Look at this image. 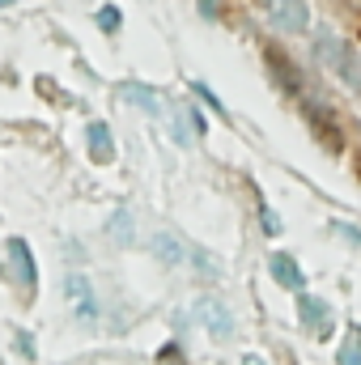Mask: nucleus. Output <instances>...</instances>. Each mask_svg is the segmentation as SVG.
<instances>
[{"instance_id": "obj_3", "label": "nucleus", "mask_w": 361, "mask_h": 365, "mask_svg": "<svg viewBox=\"0 0 361 365\" xmlns=\"http://www.w3.org/2000/svg\"><path fill=\"white\" fill-rule=\"evenodd\" d=\"M264 17L280 34H306L310 30V4L306 0H264Z\"/></svg>"}, {"instance_id": "obj_24", "label": "nucleus", "mask_w": 361, "mask_h": 365, "mask_svg": "<svg viewBox=\"0 0 361 365\" xmlns=\"http://www.w3.org/2000/svg\"><path fill=\"white\" fill-rule=\"evenodd\" d=\"M349 4H353V9H357V13H361V0H349Z\"/></svg>"}, {"instance_id": "obj_23", "label": "nucleus", "mask_w": 361, "mask_h": 365, "mask_svg": "<svg viewBox=\"0 0 361 365\" xmlns=\"http://www.w3.org/2000/svg\"><path fill=\"white\" fill-rule=\"evenodd\" d=\"M200 13H204L208 21H217V13H221V9H217V0H200Z\"/></svg>"}, {"instance_id": "obj_10", "label": "nucleus", "mask_w": 361, "mask_h": 365, "mask_svg": "<svg viewBox=\"0 0 361 365\" xmlns=\"http://www.w3.org/2000/svg\"><path fill=\"white\" fill-rule=\"evenodd\" d=\"M115 93H119L123 102H132L136 110L153 115V119H158V115H166V110H162V98H158V90H149V86H141V81H123Z\"/></svg>"}, {"instance_id": "obj_7", "label": "nucleus", "mask_w": 361, "mask_h": 365, "mask_svg": "<svg viewBox=\"0 0 361 365\" xmlns=\"http://www.w3.org/2000/svg\"><path fill=\"white\" fill-rule=\"evenodd\" d=\"M86 153H90L93 166H111L115 162V136L102 119H90L86 123Z\"/></svg>"}, {"instance_id": "obj_8", "label": "nucleus", "mask_w": 361, "mask_h": 365, "mask_svg": "<svg viewBox=\"0 0 361 365\" xmlns=\"http://www.w3.org/2000/svg\"><path fill=\"white\" fill-rule=\"evenodd\" d=\"M298 314H302V323H306L315 336H327V331H332V306H327L323 297L302 293V297H298Z\"/></svg>"}, {"instance_id": "obj_16", "label": "nucleus", "mask_w": 361, "mask_h": 365, "mask_svg": "<svg viewBox=\"0 0 361 365\" xmlns=\"http://www.w3.org/2000/svg\"><path fill=\"white\" fill-rule=\"evenodd\" d=\"M93 21H98V30H102V34H115V30H119V21H123V13H119V4H102V9L93 13Z\"/></svg>"}, {"instance_id": "obj_22", "label": "nucleus", "mask_w": 361, "mask_h": 365, "mask_svg": "<svg viewBox=\"0 0 361 365\" xmlns=\"http://www.w3.org/2000/svg\"><path fill=\"white\" fill-rule=\"evenodd\" d=\"M17 353H21V357H34V336L21 331V336H17Z\"/></svg>"}, {"instance_id": "obj_9", "label": "nucleus", "mask_w": 361, "mask_h": 365, "mask_svg": "<svg viewBox=\"0 0 361 365\" xmlns=\"http://www.w3.org/2000/svg\"><path fill=\"white\" fill-rule=\"evenodd\" d=\"M268 268H272V280H276L280 289H293V293H302V289H306V272L298 268V259H293V255L276 251V255L268 259Z\"/></svg>"}, {"instance_id": "obj_26", "label": "nucleus", "mask_w": 361, "mask_h": 365, "mask_svg": "<svg viewBox=\"0 0 361 365\" xmlns=\"http://www.w3.org/2000/svg\"><path fill=\"white\" fill-rule=\"evenodd\" d=\"M247 365H255V361H247Z\"/></svg>"}, {"instance_id": "obj_13", "label": "nucleus", "mask_w": 361, "mask_h": 365, "mask_svg": "<svg viewBox=\"0 0 361 365\" xmlns=\"http://www.w3.org/2000/svg\"><path fill=\"white\" fill-rule=\"evenodd\" d=\"M187 264L204 276V280H221V276H225V264H221L213 251H204V247H187Z\"/></svg>"}, {"instance_id": "obj_15", "label": "nucleus", "mask_w": 361, "mask_h": 365, "mask_svg": "<svg viewBox=\"0 0 361 365\" xmlns=\"http://www.w3.org/2000/svg\"><path fill=\"white\" fill-rule=\"evenodd\" d=\"M191 93H195V98H200V102H204V106H208V110H217V115H221V119H225V123H230V110H225V102H221V98H217V93L208 90V86H204V81H191Z\"/></svg>"}, {"instance_id": "obj_19", "label": "nucleus", "mask_w": 361, "mask_h": 365, "mask_svg": "<svg viewBox=\"0 0 361 365\" xmlns=\"http://www.w3.org/2000/svg\"><path fill=\"white\" fill-rule=\"evenodd\" d=\"M183 110H187V123H191V132H195V136H204V132H208V123H204V110H200V106H183Z\"/></svg>"}, {"instance_id": "obj_12", "label": "nucleus", "mask_w": 361, "mask_h": 365, "mask_svg": "<svg viewBox=\"0 0 361 365\" xmlns=\"http://www.w3.org/2000/svg\"><path fill=\"white\" fill-rule=\"evenodd\" d=\"M153 259L166 264V268H183L187 264V247H183L171 230H162V234H153Z\"/></svg>"}, {"instance_id": "obj_1", "label": "nucleus", "mask_w": 361, "mask_h": 365, "mask_svg": "<svg viewBox=\"0 0 361 365\" xmlns=\"http://www.w3.org/2000/svg\"><path fill=\"white\" fill-rule=\"evenodd\" d=\"M315 60H319L332 77H340L349 90H361V56L349 38H340V34H332V30H319V34H315Z\"/></svg>"}, {"instance_id": "obj_14", "label": "nucleus", "mask_w": 361, "mask_h": 365, "mask_svg": "<svg viewBox=\"0 0 361 365\" xmlns=\"http://www.w3.org/2000/svg\"><path fill=\"white\" fill-rule=\"evenodd\" d=\"M106 234H111V242L128 247V242L136 238V221H132V212H128V208H115L111 221H106Z\"/></svg>"}, {"instance_id": "obj_2", "label": "nucleus", "mask_w": 361, "mask_h": 365, "mask_svg": "<svg viewBox=\"0 0 361 365\" xmlns=\"http://www.w3.org/2000/svg\"><path fill=\"white\" fill-rule=\"evenodd\" d=\"M298 106H302V119H306V128L315 132V140H319L327 153H340V149H345V132H340V123H336V110L310 90L298 93Z\"/></svg>"}, {"instance_id": "obj_17", "label": "nucleus", "mask_w": 361, "mask_h": 365, "mask_svg": "<svg viewBox=\"0 0 361 365\" xmlns=\"http://www.w3.org/2000/svg\"><path fill=\"white\" fill-rule=\"evenodd\" d=\"M340 365H361V327H353V336L340 344V357H336Z\"/></svg>"}, {"instance_id": "obj_25", "label": "nucleus", "mask_w": 361, "mask_h": 365, "mask_svg": "<svg viewBox=\"0 0 361 365\" xmlns=\"http://www.w3.org/2000/svg\"><path fill=\"white\" fill-rule=\"evenodd\" d=\"M9 4H13V0H0V9H9Z\"/></svg>"}, {"instance_id": "obj_20", "label": "nucleus", "mask_w": 361, "mask_h": 365, "mask_svg": "<svg viewBox=\"0 0 361 365\" xmlns=\"http://www.w3.org/2000/svg\"><path fill=\"white\" fill-rule=\"evenodd\" d=\"M260 221H264V230H268V234H280V221H276V212H272L268 204H260Z\"/></svg>"}, {"instance_id": "obj_4", "label": "nucleus", "mask_w": 361, "mask_h": 365, "mask_svg": "<svg viewBox=\"0 0 361 365\" xmlns=\"http://www.w3.org/2000/svg\"><path fill=\"white\" fill-rule=\"evenodd\" d=\"M191 314L204 323V331H208L213 340H230V336H234V314L225 310V302H217V297H195Z\"/></svg>"}, {"instance_id": "obj_18", "label": "nucleus", "mask_w": 361, "mask_h": 365, "mask_svg": "<svg viewBox=\"0 0 361 365\" xmlns=\"http://www.w3.org/2000/svg\"><path fill=\"white\" fill-rule=\"evenodd\" d=\"M171 132H175V140H179L183 149H191V132H187V110H175V119H171Z\"/></svg>"}, {"instance_id": "obj_21", "label": "nucleus", "mask_w": 361, "mask_h": 365, "mask_svg": "<svg viewBox=\"0 0 361 365\" xmlns=\"http://www.w3.org/2000/svg\"><path fill=\"white\" fill-rule=\"evenodd\" d=\"M332 230H336V234H345V238H349L353 247H361V230H353V225H345V221H336Z\"/></svg>"}, {"instance_id": "obj_6", "label": "nucleus", "mask_w": 361, "mask_h": 365, "mask_svg": "<svg viewBox=\"0 0 361 365\" xmlns=\"http://www.w3.org/2000/svg\"><path fill=\"white\" fill-rule=\"evenodd\" d=\"M264 64H268L272 81L280 86L285 93H302L306 90V81H302V73H298V64L280 51V47H264Z\"/></svg>"}, {"instance_id": "obj_11", "label": "nucleus", "mask_w": 361, "mask_h": 365, "mask_svg": "<svg viewBox=\"0 0 361 365\" xmlns=\"http://www.w3.org/2000/svg\"><path fill=\"white\" fill-rule=\"evenodd\" d=\"M9 259H13V268L21 276V284L26 289H34L39 284V264H34V255H30V242L26 238H9Z\"/></svg>"}, {"instance_id": "obj_5", "label": "nucleus", "mask_w": 361, "mask_h": 365, "mask_svg": "<svg viewBox=\"0 0 361 365\" xmlns=\"http://www.w3.org/2000/svg\"><path fill=\"white\" fill-rule=\"evenodd\" d=\"M64 297L73 302V314L81 323H93L98 319V297H93V284L86 272H68L64 276Z\"/></svg>"}]
</instances>
